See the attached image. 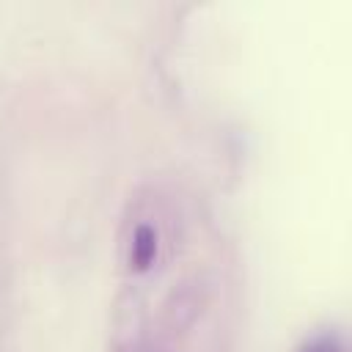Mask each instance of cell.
Listing matches in <instances>:
<instances>
[{"instance_id":"obj_1","label":"cell","mask_w":352,"mask_h":352,"mask_svg":"<svg viewBox=\"0 0 352 352\" xmlns=\"http://www.w3.org/2000/svg\"><path fill=\"white\" fill-rule=\"evenodd\" d=\"M154 253H157V236H154V231L148 226H140L135 231V236H132V261H135V267L146 270L151 264Z\"/></svg>"},{"instance_id":"obj_2","label":"cell","mask_w":352,"mask_h":352,"mask_svg":"<svg viewBox=\"0 0 352 352\" xmlns=\"http://www.w3.org/2000/svg\"><path fill=\"white\" fill-rule=\"evenodd\" d=\"M302 352H333V346H330V341H316V344L305 346Z\"/></svg>"}]
</instances>
